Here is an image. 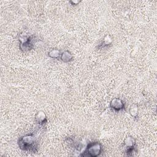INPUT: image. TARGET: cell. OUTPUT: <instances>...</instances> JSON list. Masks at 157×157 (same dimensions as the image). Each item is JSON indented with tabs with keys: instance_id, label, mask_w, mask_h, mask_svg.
Returning a JSON list of instances; mask_svg holds the SVG:
<instances>
[{
	"instance_id": "2",
	"label": "cell",
	"mask_w": 157,
	"mask_h": 157,
	"mask_svg": "<svg viewBox=\"0 0 157 157\" xmlns=\"http://www.w3.org/2000/svg\"><path fill=\"white\" fill-rule=\"evenodd\" d=\"M102 152V145L99 142H90L83 152L80 156H88V157H97L99 156Z\"/></svg>"
},
{
	"instance_id": "3",
	"label": "cell",
	"mask_w": 157,
	"mask_h": 157,
	"mask_svg": "<svg viewBox=\"0 0 157 157\" xmlns=\"http://www.w3.org/2000/svg\"><path fill=\"white\" fill-rule=\"evenodd\" d=\"M20 48L23 52H28L33 49L34 44L36 42V36H20L19 37Z\"/></svg>"
},
{
	"instance_id": "7",
	"label": "cell",
	"mask_w": 157,
	"mask_h": 157,
	"mask_svg": "<svg viewBox=\"0 0 157 157\" xmlns=\"http://www.w3.org/2000/svg\"><path fill=\"white\" fill-rule=\"evenodd\" d=\"M113 42V38L110 34H106L101 43L98 45V48L99 50L103 49L104 48H107L110 46Z\"/></svg>"
},
{
	"instance_id": "6",
	"label": "cell",
	"mask_w": 157,
	"mask_h": 157,
	"mask_svg": "<svg viewBox=\"0 0 157 157\" xmlns=\"http://www.w3.org/2000/svg\"><path fill=\"white\" fill-rule=\"evenodd\" d=\"M35 119L37 123L41 126H44L47 123V118L46 114L42 110L38 111L36 113L35 115Z\"/></svg>"
},
{
	"instance_id": "8",
	"label": "cell",
	"mask_w": 157,
	"mask_h": 157,
	"mask_svg": "<svg viewBox=\"0 0 157 157\" xmlns=\"http://www.w3.org/2000/svg\"><path fill=\"white\" fill-rule=\"evenodd\" d=\"M59 58L63 62L67 63L72 61L74 58V56L69 50H64L61 53V56Z\"/></svg>"
},
{
	"instance_id": "9",
	"label": "cell",
	"mask_w": 157,
	"mask_h": 157,
	"mask_svg": "<svg viewBox=\"0 0 157 157\" xmlns=\"http://www.w3.org/2000/svg\"><path fill=\"white\" fill-rule=\"evenodd\" d=\"M61 52L58 48H53L48 52V56L53 59H58L61 56Z\"/></svg>"
},
{
	"instance_id": "5",
	"label": "cell",
	"mask_w": 157,
	"mask_h": 157,
	"mask_svg": "<svg viewBox=\"0 0 157 157\" xmlns=\"http://www.w3.org/2000/svg\"><path fill=\"white\" fill-rule=\"evenodd\" d=\"M125 104L124 101L118 98H115L110 102V107L115 112H120L124 109Z\"/></svg>"
},
{
	"instance_id": "10",
	"label": "cell",
	"mask_w": 157,
	"mask_h": 157,
	"mask_svg": "<svg viewBox=\"0 0 157 157\" xmlns=\"http://www.w3.org/2000/svg\"><path fill=\"white\" fill-rule=\"evenodd\" d=\"M129 113L130 115L134 117V118H137L138 117V113H139V108L138 105L136 104H132L130 107H129Z\"/></svg>"
},
{
	"instance_id": "4",
	"label": "cell",
	"mask_w": 157,
	"mask_h": 157,
	"mask_svg": "<svg viewBox=\"0 0 157 157\" xmlns=\"http://www.w3.org/2000/svg\"><path fill=\"white\" fill-rule=\"evenodd\" d=\"M123 145L125 148V153L127 156H132L133 153L137 151L136 142L132 136H127L124 141Z\"/></svg>"
},
{
	"instance_id": "1",
	"label": "cell",
	"mask_w": 157,
	"mask_h": 157,
	"mask_svg": "<svg viewBox=\"0 0 157 157\" xmlns=\"http://www.w3.org/2000/svg\"><path fill=\"white\" fill-rule=\"evenodd\" d=\"M19 148L25 151L36 153L38 151L39 143L34 133L27 134L20 137L18 140Z\"/></svg>"
},
{
	"instance_id": "11",
	"label": "cell",
	"mask_w": 157,
	"mask_h": 157,
	"mask_svg": "<svg viewBox=\"0 0 157 157\" xmlns=\"http://www.w3.org/2000/svg\"><path fill=\"white\" fill-rule=\"evenodd\" d=\"M80 1H70L71 3H72V5H77L78 3H79Z\"/></svg>"
}]
</instances>
